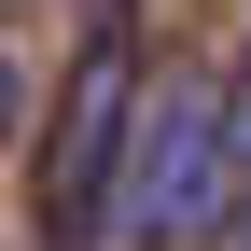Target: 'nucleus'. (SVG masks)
Segmentation results:
<instances>
[{"label":"nucleus","mask_w":251,"mask_h":251,"mask_svg":"<svg viewBox=\"0 0 251 251\" xmlns=\"http://www.w3.org/2000/svg\"><path fill=\"white\" fill-rule=\"evenodd\" d=\"M14 126H28V70H14V42H0V153H14Z\"/></svg>","instance_id":"obj_3"},{"label":"nucleus","mask_w":251,"mask_h":251,"mask_svg":"<svg viewBox=\"0 0 251 251\" xmlns=\"http://www.w3.org/2000/svg\"><path fill=\"white\" fill-rule=\"evenodd\" d=\"M237 251H251V196H237Z\"/></svg>","instance_id":"obj_5"},{"label":"nucleus","mask_w":251,"mask_h":251,"mask_svg":"<svg viewBox=\"0 0 251 251\" xmlns=\"http://www.w3.org/2000/svg\"><path fill=\"white\" fill-rule=\"evenodd\" d=\"M224 140H237V181H251V70L224 84Z\"/></svg>","instance_id":"obj_4"},{"label":"nucleus","mask_w":251,"mask_h":251,"mask_svg":"<svg viewBox=\"0 0 251 251\" xmlns=\"http://www.w3.org/2000/svg\"><path fill=\"white\" fill-rule=\"evenodd\" d=\"M237 140H224V84H153L140 98V140H126V196H112V237L126 251H196L237 224Z\"/></svg>","instance_id":"obj_1"},{"label":"nucleus","mask_w":251,"mask_h":251,"mask_svg":"<svg viewBox=\"0 0 251 251\" xmlns=\"http://www.w3.org/2000/svg\"><path fill=\"white\" fill-rule=\"evenodd\" d=\"M126 140H140V56H126V14H98V42L70 56V98H56V140H42V251L112 237Z\"/></svg>","instance_id":"obj_2"}]
</instances>
